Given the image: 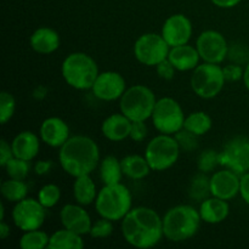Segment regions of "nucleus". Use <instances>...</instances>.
Here are the masks:
<instances>
[{
	"instance_id": "4468645a",
	"label": "nucleus",
	"mask_w": 249,
	"mask_h": 249,
	"mask_svg": "<svg viewBox=\"0 0 249 249\" xmlns=\"http://www.w3.org/2000/svg\"><path fill=\"white\" fill-rule=\"evenodd\" d=\"M126 80L116 71L100 72L91 88L92 95L100 101H117L126 90Z\"/></svg>"
},
{
	"instance_id": "79ce46f5",
	"label": "nucleus",
	"mask_w": 249,
	"mask_h": 249,
	"mask_svg": "<svg viewBox=\"0 0 249 249\" xmlns=\"http://www.w3.org/2000/svg\"><path fill=\"white\" fill-rule=\"evenodd\" d=\"M14 156V151H12L11 142L6 141L5 139H1L0 141V165L4 167Z\"/></svg>"
},
{
	"instance_id": "6ab92c4d",
	"label": "nucleus",
	"mask_w": 249,
	"mask_h": 249,
	"mask_svg": "<svg viewBox=\"0 0 249 249\" xmlns=\"http://www.w3.org/2000/svg\"><path fill=\"white\" fill-rule=\"evenodd\" d=\"M61 38L57 31L50 27H39L29 36V46L39 55H50L58 50Z\"/></svg>"
},
{
	"instance_id": "4c0bfd02",
	"label": "nucleus",
	"mask_w": 249,
	"mask_h": 249,
	"mask_svg": "<svg viewBox=\"0 0 249 249\" xmlns=\"http://www.w3.org/2000/svg\"><path fill=\"white\" fill-rule=\"evenodd\" d=\"M228 58L231 62L246 66L249 62V49L245 44H232L229 46Z\"/></svg>"
},
{
	"instance_id": "de8ad7c7",
	"label": "nucleus",
	"mask_w": 249,
	"mask_h": 249,
	"mask_svg": "<svg viewBox=\"0 0 249 249\" xmlns=\"http://www.w3.org/2000/svg\"><path fill=\"white\" fill-rule=\"evenodd\" d=\"M243 84H245L246 89L249 91V62L245 66V74H243Z\"/></svg>"
},
{
	"instance_id": "0eeeda50",
	"label": "nucleus",
	"mask_w": 249,
	"mask_h": 249,
	"mask_svg": "<svg viewBox=\"0 0 249 249\" xmlns=\"http://www.w3.org/2000/svg\"><path fill=\"white\" fill-rule=\"evenodd\" d=\"M180 152L181 148L174 135L160 133L148 141L143 156L152 172H165L178 162Z\"/></svg>"
},
{
	"instance_id": "a18cd8bd",
	"label": "nucleus",
	"mask_w": 249,
	"mask_h": 249,
	"mask_svg": "<svg viewBox=\"0 0 249 249\" xmlns=\"http://www.w3.org/2000/svg\"><path fill=\"white\" fill-rule=\"evenodd\" d=\"M211 1L220 9H232L237 6L242 0H211Z\"/></svg>"
},
{
	"instance_id": "39448f33",
	"label": "nucleus",
	"mask_w": 249,
	"mask_h": 249,
	"mask_svg": "<svg viewBox=\"0 0 249 249\" xmlns=\"http://www.w3.org/2000/svg\"><path fill=\"white\" fill-rule=\"evenodd\" d=\"M95 209L101 218L122 221L133 208V196L128 187L122 182L104 185L95 201Z\"/></svg>"
},
{
	"instance_id": "58836bf2",
	"label": "nucleus",
	"mask_w": 249,
	"mask_h": 249,
	"mask_svg": "<svg viewBox=\"0 0 249 249\" xmlns=\"http://www.w3.org/2000/svg\"><path fill=\"white\" fill-rule=\"evenodd\" d=\"M224 77H225L226 82H240L243 79V74H245V67L238 63H229L223 67Z\"/></svg>"
},
{
	"instance_id": "bb28decb",
	"label": "nucleus",
	"mask_w": 249,
	"mask_h": 249,
	"mask_svg": "<svg viewBox=\"0 0 249 249\" xmlns=\"http://www.w3.org/2000/svg\"><path fill=\"white\" fill-rule=\"evenodd\" d=\"M100 180L104 185H113L122 182L123 179V169L122 162L114 156H106L100 160L99 164Z\"/></svg>"
},
{
	"instance_id": "412c9836",
	"label": "nucleus",
	"mask_w": 249,
	"mask_h": 249,
	"mask_svg": "<svg viewBox=\"0 0 249 249\" xmlns=\"http://www.w3.org/2000/svg\"><path fill=\"white\" fill-rule=\"evenodd\" d=\"M168 60L173 63L178 72H192L201 62V56L196 46L187 43L170 48Z\"/></svg>"
},
{
	"instance_id": "473e14b6",
	"label": "nucleus",
	"mask_w": 249,
	"mask_h": 249,
	"mask_svg": "<svg viewBox=\"0 0 249 249\" xmlns=\"http://www.w3.org/2000/svg\"><path fill=\"white\" fill-rule=\"evenodd\" d=\"M36 198L46 209L53 208L61 198L60 186L56 184H45L38 191Z\"/></svg>"
},
{
	"instance_id": "dca6fc26",
	"label": "nucleus",
	"mask_w": 249,
	"mask_h": 249,
	"mask_svg": "<svg viewBox=\"0 0 249 249\" xmlns=\"http://www.w3.org/2000/svg\"><path fill=\"white\" fill-rule=\"evenodd\" d=\"M241 175L233 170L223 168L211 175V194L218 198L231 201L240 195Z\"/></svg>"
},
{
	"instance_id": "f8f14e48",
	"label": "nucleus",
	"mask_w": 249,
	"mask_h": 249,
	"mask_svg": "<svg viewBox=\"0 0 249 249\" xmlns=\"http://www.w3.org/2000/svg\"><path fill=\"white\" fill-rule=\"evenodd\" d=\"M219 162L240 175L249 172V138L238 135L226 141L219 151Z\"/></svg>"
},
{
	"instance_id": "37998d69",
	"label": "nucleus",
	"mask_w": 249,
	"mask_h": 249,
	"mask_svg": "<svg viewBox=\"0 0 249 249\" xmlns=\"http://www.w3.org/2000/svg\"><path fill=\"white\" fill-rule=\"evenodd\" d=\"M33 169L36 175H39V177H44V175L49 174V173L51 172V169H53V162L48 160H36Z\"/></svg>"
},
{
	"instance_id": "423d86ee",
	"label": "nucleus",
	"mask_w": 249,
	"mask_h": 249,
	"mask_svg": "<svg viewBox=\"0 0 249 249\" xmlns=\"http://www.w3.org/2000/svg\"><path fill=\"white\" fill-rule=\"evenodd\" d=\"M155 92L143 84H135L126 88L123 96L119 99V109L131 122L151 119L156 106Z\"/></svg>"
},
{
	"instance_id": "2f4dec72",
	"label": "nucleus",
	"mask_w": 249,
	"mask_h": 249,
	"mask_svg": "<svg viewBox=\"0 0 249 249\" xmlns=\"http://www.w3.org/2000/svg\"><path fill=\"white\" fill-rule=\"evenodd\" d=\"M2 168L7 177L11 179L26 180L31 172V162L18 157H12Z\"/></svg>"
},
{
	"instance_id": "9d476101",
	"label": "nucleus",
	"mask_w": 249,
	"mask_h": 249,
	"mask_svg": "<svg viewBox=\"0 0 249 249\" xmlns=\"http://www.w3.org/2000/svg\"><path fill=\"white\" fill-rule=\"evenodd\" d=\"M134 56L136 61L147 67H156L160 62L168 58L170 46L160 33L148 32L143 33L134 43Z\"/></svg>"
},
{
	"instance_id": "9b49d317",
	"label": "nucleus",
	"mask_w": 249,
	"mask_h": 249,
	"mask_svg": "<svg viewBox=\"0 0 249 249\" xmlns=\"http://www.w3.org/2000/svg\"><path fill=\"white\" fill-rule=\"evenodd\" d=\"M48 209L38 201V198L26 197L15 203L11 212V218L15 226L22 232L41 229L45 223Z\"/></svg>"
},
{
	"instance_id": "c85d7f7f",
	"label": "nucleus",
	"mask_w": 249,
	"mask_h": 249,
	"mask_svg": "<svg viewBox=\"0 0 249 249\" xmlns=\"http://www.w3.org/2000/svg\"><path fill=\"white\" fill-rule=\"evenodd\" d=\"M0 192L5 201L10 203H17L22 201L28 195V185L26 184L24 180H17L9 178L7 180H4L0 186Z\"/></svg>"
},
{
	"instance_id": "a878e982",
	"label": "nucleus",
	"mask_w": 249,
	"mask_h": 249,
	"mask_svg": "<svg viewBox=\"0 0 249 249\" xmlns=\"http://www.w3.org/2000/svg\"><path fill=\"white\" fill-rule=\"evenodd\" d=\"M85 246L83 236L62 228L50 235L48 248L50 249H83Z\"/></svg>"
},
{
	"instance_id": "f257e3e1",
	"label": "nucleus",
	"mask_w": 249,
	"mask_h": 249,
	"mask_svg": "<svg viewBox=\"0 0 249 249\" xmlns=\"http://www.w3.org/2000/svg\"><path fill=\"white\" fill-rule=\"evenodd\" d=\"M121 223L122 236L135 248H152L164 237L162 216L150 207H134Z\"/></svg>"
},
{
	"instance_id": "ea45409f",
	"label": "nucleus",
	"mask_w": 249,
	"mask_h": 249,
	"mask_svg": "<svg viewBox=\"0 0 249 249\" xmlns=\"http://www.w3.org/2000/svg\"><path fill=\"white\" fill-rule=\"evenodd\" d=\"M148 135V128L145 121H136L131 123V130L129 139L134 142H142Z\"/></svg>"
},
{
	"instance_id": "f03ea898",
	"label": "nucleus",
	"mask_w": 249,
	"mask_h": 249,
	"mask_svg": "<svg viewBox=\"0 0 249 249\" xmlns=\"http://www.w3.org/2000/svg\"><path fill=\"white\" fill-rule=\"evenodd\" d=\"M100 147L87 135L71 136L58 148V162L66 174L72 178L91 174L100 164Z\"/></svg>"
},
{
	"instance_id": "a211bd4d",
	"label": "nucleus",
	"mask_w": 249,
	"mask_h": 249,
	"mask_svg": "<svg viewBox=\"0 0 249 249\" xmlns=\"http://www.w3.org/2000/svg\"><path fill=\"white\" fill-rule=\"evenodd\" d=\"M39 136L41 142L53 148H60L71 138L70 126L60 117L45 118L39 128Z\"/></svg>"
},
{
	"instance_id": "6e6552de",
	"label": "nucleus",
	"mask_w": 249,
	"mask_h": 249,
	"mask_svg": "<svg viewBox=\"0 0 249 249\" xmlns=\"http://www.w3.org/2000/svg\"><path fill=\"white\" fill-rule=\"evenodd\" d=\"M223 67L216 63H199L192 71L190 85L195 94L204 100H211L218 96L225 87Z\"/></svg>"
},
{
	"instance_id": "ddd939ff",
	"label": "nucleus",
	"mask_w": 249,
	"mask_h": 249,
	"mask_svg": "<svg viewBox=\"0 0 249 249\" xmlns=\"http://www.w3.org/2000/svg\"><path fill=\"white\" fill-rule=\"evenodd\" d=\"M195 46L203 62L221 65L228 58L230 45L223 33L214 29H207L197 36Z\"/></svg>"
},
{
	"instance_id": "7c9ffc66",
	"label": "nucleus",
	"mask_w": 249,
	"mask_h": 249,
	"mask_svg": "<svg viewBox=\"0 0 249 249\" xmlns=\"http://www.w3.org/2000/svg\"><path fill=\"white\" fill-rule=\"evenodd\" d=\"M50 236L45 231L36 230L24 231L19 238V247L22 249H44L48 248Z\"/></svg>"
},
{
	"instance_id": "393cba45",
	"label": "nucleus",
	"mask_w": 249,
	"mask_h": 249,
	"mask_svg": "<svg viewBox=\"0 0 249 249\" xmlns=\"http://www.w3.org/2000/svg\"><path fill=\"white\" fill-rule=\"evenodd\" d=\"M121 162L124 177L130 180H142L152 172L145 156L128 155Z\"/></svg>"
},
{
	"instance_id": "5701e85b",
	"label": "nucleus",
	"mask_w": 249,
	"mask_h": 249,
	"mask_svg": "<svg viewBox=\"0 0 249 249\" xmlns=\"http://www.w3.org/2000/svg\"><path fill=\"white\" fill-rule=\"evenodd\" d=\"M199 215L203 223L216 225L228 219L230 214L229 201L211 196L199 203Z\"/></svg>"
},
{
	"instance_id": "c9c22d12",
	"label": "nucleus",
	"mask_w": 249,
	"mask_h": 249,
	"mask_svg": "<svg viewBox=\"0 0 249 249\" xmlns=\"http://www.w3.org/2000/svg\"><path fill=\"white\" fill-rule=\"evenodd\" d=\"M113 232V221L108 220L106 218L100 216L99 220L94 221L90 229V237L101 240V238H107Z\"/></svg>"
},
{
	"instance_id": "2eb2a0df",
	"label": "nucleus",
	"mask_w": 249,
	"mask_h": 249,
	"mask_svg": "<svg viewBox=\"0 0 249 249\" xmlns=\"http://www.w3.org/2000/svg\"><path fill=\"white\" fill-rule=\"evenodd\" d=\"M192 33L194 26L191 19L184 14L170 15L164 21L160 31V34L169 44L170 48L187 44L191 39Z\"/></svg>"
},
{
	"instance_id": "aec40b11",
	"label": "nucleus",
	"mask_w": 249,
	"mask_h": 249,
	"mask_svg": "<svg viewBox=\"0 0 249 249\" xmlns=\"http://www.w3.org/2000/svg\"><path fill=\"white\" fill-rule=\"evenodd\" d=\"M131 123L133 122L122 112L113 113L104 119L101 124V133L107 140L112 142H121L130 136Z\"/></svg>"
},
{
	"instance_id": "72a5a7b5",
	"label": "nucleus",
	"mask_w": 249,
	"mask_h": 249,
	"mask_svg": "<svg viewBox=\"0 0 249 249\" xmlns=\"http://www.w3.org/2000/svg\"><path fill=\"white\" fill-rule=\"evenodd\" d=\"M219 165H220L219 152L213 148H207V150L202 151L197 158V168H198V172L201 173L211 174Z\"/></svg>"
},
{
	"instance_id": "cd10ccee",
	"label": "nucleus",
	"mask_w": 249,
	"mask_h": 249,
	"mask_svg": "<svg viewBox=\"0 0 249 249\" xmlns=\"http://www.w3.org/2000/svg\"><path fill=\"white\" fill-rule=\"evenodd\" d=\"M213 128V119L207 112L195 111L187 114L184 122V129L197 136H203Z\"/></svg>"
},
{
	"instance_id": "e433bc0d",
	"label": "nucleus",
	"mask_w": 249,
	"mask_h": 249,
	"mask_svg": "<svg viewBox=\"0 0 249 249\" xmlns=\"http://www.w3.org/2000/svg\"><path fill=\"white\" fill-rule=\"evenodd\" d=\"M174 138L177 139L181 151H185V152H192V151L197 150V147H198L199 136L195 135V134L186 130V129L182 128L181 130H179L177 134H174Z\"/></svg>"
},
{
	"instance_id": "b1692460",
	"label": "nucleus",
	"mask_w": 249,
	"mask_h": 249,
	"mask_svg": "<svg viewBox=\"0 0 249 249\" xmlns=\"http://www.w3.org/2000/svg\"><path fill=\"white\" fill-rule=\"evenodd\" d=\"M90 175L91 174L80 175V177L74 178V182H73L74 201L84 207L95 203L97 194H99L96 184Z\"/></svg>"
},
{
	"instance_id": "20e7f679",
	"label": "nucleus",
	"mask_w": 249,
	"mask_h": 249,
	"mask_svg": "<svg viewBox=\"0 0 249 249\" xmlns=\"http://www.w3.org/2000/svg\"><path fill=\"white\" fill-rule=\"evenodd\" d=\"M99 73L95 58L83 51L71 53L61 63V74L66 84L80 91L91 90Z\"/></svg>"
},
{
	"instance_id": "c03bdc74",
	"label": "nucleus",
	"mask_w": 249,
	"mask_h": 249,
	"mask_svg": "<svg viewBox=\"0 0 249 249\" xmlns=\"http://www.w3.org/2000/svg\"><path fill=\"white\" fill-rule=\"evenodd\" d=\"M240 196L242 197L243 202L249 206V172L241 175Z\"/></svg>"
},
{
	"instance_id": "4be33fe9",
	"label": "nucleus",
	"mask_w": 249,
	"mask_h": 249,
	"mask_svg": "<svg viewBox=\"0 0 249 249\" xmlns=\"http://www.w3.org/2000/svg\"><path fill=\"white\" fill-rule=\"evenodd\" d=\"M40 136L31 130H23L17 134L11 141V147L15 157L32 162L38 156L40 150Z\"/></svg>"
},
{
	"instance_id": "49530a36",
	"label": "nucleus",
	"mask_w": 249,
	"mask_h": 249,
	"mask_svg": "<svg viewBox=\"0 0 249 249\" xmlns=\"http://www.w3.org/2000/svg\"><path fill=\"white\" fill-rule=\"evenodd\" d=\"M11 233V229H10V225L5 220L0 221V238L1 240H6L7 237Z\"/></svg>"
},
{
	"instance_id": "a19ab883",
	"label": "nucleus",
	"mask_w": 249,
	"mask_h": 249,
	"mask_svg": "<svg viewBox=\"0 0 249 249\" xmlns=\"http://www.w3.org/2000/svg\"><path fill=\"white\" fill-rule=\"evenodd\" d=\"M155 68H156V73H157L158 77L163 80L174 79L175 73L178 72L177 68L173 66V63L170 62L168 58H165V60H163L162 62L158 63Z\"/></svg>"
},
{
	"instance_id": "7ed1b4c3",
	"label": "nucleus",
	"mask_w": 249,
	"mask_h": 249,
	"mask_svg": "<svg viewBox=\"0 0 249 249\" xmlns=\"http://www.w3.org/2000/svg\"><path fill=\"white\" fill-rule=\"evenodd\" d=\"M163 232L169 242H185L197 235L202 219L198 209L190 204H178L165 212Z\"/></svg>"
},
{
	"instance_id": "f3484780",
	"label": "nucleus",
	"mask_w": 249,
	"mask_h": 249,
	"mask_svg": "<svg viewBox=\"0 0 249 249\" xmlns=\"http://www.w3.org/2000/svg\"><path fill=\"white\" fill-rule=\"evenodd\" d=\"M60 220L62 228L85 236L90 233L92 221L84 206L75 203H68L61 208Z\"/></svg>"
},
{
	"instance_id": "09e8293b",
	"label": "nucleus",
	"mask_w": 249,
	"mask_h": 249,
	"mask_svg": "<svg viewBox=\"0 0 249 249\" xmlns=\"http://www.w3.org/2000/svg\"><path fill=\"white\" fill-rule=\"evenodd\" d=\"M5 220V206L4 203H0V221Z\"/></svg>"
},
{
	"instance_id": "c756f323",
	"label": "nucleus",
	"mask_w": 249,
	"mask_h": 249,
	"mask_svg": "<svg viewBox=\"0 0 249 249\" xmlns=\"http://www.w3.org/2000/svg\"><path fill=\"white\" fill-rule=\"evenodd\" d=\"M211 177L206 173H201L195 175L191 179L189 186V197L192 201L201 203L206 198L211 197Z\"/></svg>"
},
{
	"instance_id": "1a4fd4ad",
	"label": "nucleus",
	"mask_w": 249,
	"mask_h": 249,
	"mask_svg": "<svg viewBox=\"0 0 249 249\" xmlns=\"http://www.w3.org/2000/svg\"><path fill=\"white\" fill-rule=\"evenodd\" d=\"M186 116L181 105L169 96L160 97L156 102L151 121L156 130L160 134L174 135L184 128Z\"/></svg>"
},
{
	"instance_id": "f704fd0d",
	"label": "nucleus",
	"mask_w": 249,
	"mask_h": 249,
	"mask_svg": "<svg viewBox=\"0 0 249 249\" xmlns=\"http://www.w3.org/2000/svg\"><path fill=\"white\" fill-rule=\"evenodd\" d=\"M16 112V99L9 91H1L0 94V122L2 125L9 123Z\"/></svg>"
}]
</instances>
